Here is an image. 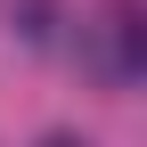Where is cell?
Masks as SVG:
<instances>
[{
  "mask_svg": "<svg viewBox=\"0 0 147 147\" xmlns=\"http://www.w3.org/2000/svg\"><path fill=\"white\" fill-rule=\"evenodd\" d=\"M41 147H82V139H65V131H57V139H41Z\"/></svg>",
  "mask_w": 147,
  "mask_h": 147,
  "instance_id": "cell-1",
  "label": "cell"
}]
</instances>
